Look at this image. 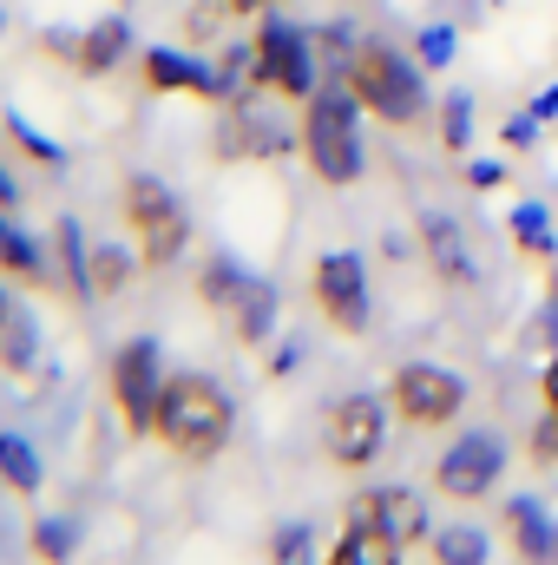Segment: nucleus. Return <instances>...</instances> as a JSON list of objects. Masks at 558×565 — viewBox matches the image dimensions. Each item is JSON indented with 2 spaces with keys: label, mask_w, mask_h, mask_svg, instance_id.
Listing matches in <instances>:
<instances>
[{
  "label": "nucleus",
  "mask_w": 558,
  "mask_h": 565,
  "mask_svg": "<svg viewBox=\"0 0 558 565\" xmlns=\"http://www.w3.org/2000/svg\"><path fill=\"white\" fill-rule=\"evenodd\" d=\"M151 440H158L171 460H184V467H211V460H224V447L237 440V402L224 395L217 375L178 369V375H164V388H158Z\"/></svg>",
  "instance_id": "1"
},
{
  "label": "nucleus",
  "mask_w": 558,
  "mask_h": 565,
  "mask_svg": "<svg viewBox=\"0 0 558 565\" xmlns=\"http://www.w3.org/2000/svg\"><path fill=\"white\" fill-rule=\"evenodd\" d=\"M342 86L355 93L362 113H375L395 132H415L427 119V73L395 40H355L348 60H342Z\"/></svg>",
  "instance_id": "2"
},
{
  "label": "nucleus",
  "mask_w": 558,
  "mask_h": 565,
  "mask_svg": "<svg viewBox=\"0 0 558 565\" xmlns=\"http://www.w3.org/2000/svg\"><path fill=\"white\" fill-rule=\"evenodd\" d=\"M355 93L348 86H315L302 99V126H296V145L309 158V171L322 184H355L362 178V126H355Z\"/></svg>",
  "instance_id": "3"
},
{
  "label": "nucleus",
  "mask_w": 558,
  "mask_h": 565,
  "mask_svg": "<svg viewBox=\"0 0 558 565\" xmlns=\"http://www.w3.org/2000/svg\"><path fill=\"white\" fill-rule=\"evenodd\" d=\"M119 217H126V244L139 250L144 270H171V264L184 257V244H191V211H184V198H178L164 178H151V171H132V178L119 184Z\"/></svg>",
  "instance_id": "4"
},
{
  "label": "nucleus",
  "mask_w": 558,
  "mask_h": 565,
  "mask_svg": "<svg viewBox=\"0 0 558 565\" xmlns=\"http://www.w3.org/2000/svg\"><path fill=\"white\" fill-rule=\"evenodd\" d=\"M388 408H395V422L408 427H453L460 422V408H466V375L460 369H440V362H401L395 375H388Z\"/></svg>",
  "instance_id": "5"
},
{
  "label": "nucleus",
  "mask_w": 558,
  "mask_h": 565,
  "mask_svg": "<svg viewBox=\"0 0 558 565\" xmlns=\"http://www.w3.org/2000/svg\"><path fill=\"white\" fill-rule=\"evenodd\" d=\"M250 79L277 99H309L322 86V66H315V46L302 26L289 20H264L257 40H250Z\"/></svg>",
  "instance_id": "6"
},
{
  "label": "nucleus",
  "mask_w": 558,
  "mask_h": 565,
  "mask_svg": "<svg viewBox=\"0 0 558 565\" xmlns=\"http://www.w3.org/2000/svg\"><path fill=\"white\" fill-rule=\"evenodd\" d=\"M309 296H315V309L335 335H368L375 289H368V264L355 250H322L315 270H309Z\"/></svg>",
  "instance_id": "7"
},
{
  "label": "nucleus",
  "mask_w": 558,
  "mask_h": 565,
  "mask_svg": "<svg viewBox=\"0 0 558 565\" xmlns=\"http://www.w3.org/2000/svg\"><path fill=\"white\" fill-rule=\"evenodd\" d=\"M382 447H388V395H342V402L329 408V422H322V454H329V467L362 473V467L382 460Z\"/></svg>",
  "instance_id": "8"
},
{
  "label": "nucleus",
  "mask_w": 558,
  "mask_h": 565,
  "mask_svg": "<svg viewBox=\"0 0 558 565\" xmlns=\"http://www.w3.org/2000/svg\"><path fill=\"white\" fill-rule=\"evenodd\" d=\"M500 473H506V440H500L493 427H466V434H453L447 454L433 460V493L473 507V500H486V493L500 487Z\"/></svg>",
  "instance_id": "9"
},
{
  "label": "nucleus",
  "mask_w": 558,
  "mask_h": 565,
  "mask_svg": "<svg viewBox=\"0 0 558 565\" xmlns=\"http://www.w3.org/2000/svg\"><path fill=\"white\" fill-rule=\"evenodd\" d=\"M106 388H112V408H119L126 434H132V440H151V408H158V388H164V355H158L151 335H132V342L112 355Z\"/></svg>",
  "instance_id": "10"
},
{
  "label": "nucleus",
  "mask_w": 558,
  "mask_h": 565,
  "mask_svg": "<svg viewBox=\"0 0 558 565\" xmlns=\"http://www.w3.org/2000/svg\"><path fill=\"white\" fill-rule=\"evenodd\" d=\"M348 520H362V526L388 533L401 553L420 546V540L433 533V526H427V493H415V487H368V493H355Z\"/></svg>",
  "instance_id": "11"
},
{
  "label": "nucleus",
  "mask_w": 558,
  "mask_h": 565,
  "mask_svg": "<svg viewBox=\"0 0 558 565\" xmlns=\"http://www.w3.org/2000/svg\"><path fill=\"white\" fill-rule=\"evenodd\" d=\"M139 79L151 93H191V99H224V93H230L224 73H211L204 60H191V53H178V46H144Z\"/></svg>",
  "instance_id": "12"
},
{
  "label": "nucleus",
  "mask_w": 558,
  "mask_h": 565,
  "mask_svg": "<svg viewBox=\"0 0 558 565\" xmlns=\"http://www.w3.org/2000/svg\"><path fill=\"white\" fill-rule=\"evenodd\" d=\"M224 322H230V335H237L244 349H264V342L277 335V289L264 277H250L230 302H224Z\"/></svg>",
  "instance_id": "13"
},
{
  "label": "nucleus",
  "mask_w": 558,
  "mask_h": 565,
  "mask_svg": "<svg viewBox=\"0 0 558 565\" xmlns=\"http://www.w3.org/2000/svg\"><path fill=\"white\" fill-rule=\"evenodd\" d=\"M126 53H132V26L126 20H93L79 33V46H73V73L79 79H106V73L126 66Z\"/></svg>",
  "instance_id": "14"
},
{
  "label": "nucleus",
  "mask_w": 558,
  "mask_h": 565,
  "mask_svg": "<svg viewBox=\"0 0 558 565\" xmlns=\"http://www.w3.org/2000/svg\"><path fill=\"white\" fill-rule=\"evenodd\" d=\"M217 151L224 158H277V151H289V132L282 126H270L264 113H230L224 119V132H217Z\"/></svg>",
  "instance_id": "15"
},
{
  "label": "nucleus",
  "mask_w": 558,
  "mask_h": 565,
  "mask_svg": "<svg viewBox=\"0 0 558 565\" xmlns=\"http://www.w3.org/2000/svg\"><path fill=\"white\" fill-rule=\"evenodd\" d=\"M322 565H401V546L362 520H342V533L322 546Z\"/></svg>",
  "instance_id": "16"
},
{
  "label": "nucleus",
  "mask_w": 558,
  "mask_h": 565,
  "mask_svg": "<svg viewBox=\"0 0 558 565\" xmlns=\"http://www.w3.org/2000/svg\"><path fill=\"white\" fill-rule=\"evenodd\" d=\"M506 526H513V553L526 565H558V526L533 507V500H513V507H506Z\"/></svg>",
  "instance_id": "17"
},
{
  "label": "nucleus",
  "mask_w": 558,
  "mask_h": 565,
  "mask_svg": "<svg viewBox=\"0 0 558 565\" xmlns=\"http://www.w3.org/2000/svg\"><path fill=\"white\" fill-rule=\"evenodd\" d=\"M0 277H20L26 289H46V282H53L46 257H40V244L13 224V211H0Z\"/></svg>",
  "instance_id": "18"
},
{
  "label": "nucleus",
  "mask_w": 558,
  "mask_h": 565,
  "mask_svg": "<svg viewBox=\"0 0 558 565\" xmlns=\"http://www.w3.org/2000/svg\"><path fill=\"white\" fill-rule=\"evenodd\" d=\"M0 480H7V493H40V480H46L33 440L13 434V427H0Z\"/></svg>",
  "instance_id": "19"
},
{
  "label": "nucleus",
  "mask_w": 558,
  "mask_h": 565,
  "mask_svg": "<svg viewBox=\"0 0 558 565\" xmlns=\"http://www.w3.org/2000/svg\"><path fill=\"white\" fill-rule=\"evenodd\" d=\"M420 237H427V250H433V270L447 282H473V264H466V250H460V237H453V224L447 217H420Z\"/></svg>",
  "instance_id": "20"
},
{
  "label": "nucleus",
  "mask_w": 558,
  "mask_h": 565,
  "mask_svg": "<svg viewBox=\"0 0 558 565\" xmlns=\"http://www.w3.org/2000/svg\"><path fill=\"white\" fill-rule=\"evenodd\" d=\"M132 257H139L132 244H106V250H93V257H86V289H93V296H119V289L132 282Z\"/></svg>",
  "instance_id": "21"
},
{
  "label": "nucleus",
  "mask_w": 558,
  "mask_h": 565,
  "mask_svg": "<svg viewBox=\"0 0 558 565\" xmlns=\"http://www.w3.org/2000/svg\"><path fill=\"white\" fill-rule=\"evenodd\" d=\"M33 355H40L33 322H26L20 309H7V316H0V369H7V375H26V369H33Z\"/></svg>",
  "instance_id": "22"
},
{
  "label": "nucleus",
  "mask_w": 558,
  "mask_h": 565,
  "mask_svg": "<svg viewBox=\"0 0 558 565\" xmlns=\"http://www.w3.org/2000/svg\"><path fill=\"white\" fill-rule=\"evenodd\" d=\"M244 282H250V270H244L237 257H211V264L197 270V296H204V309H217V316H224V302H230Z\"/></svg>",
  "instance_id": "23"
},
{
  "label": "nucleus",
  "mask_w": 558,
  "mask_h": 565,
  "mask_svg": "<svg viewBox=\"0 0 558 565\" xmlns=\"http://www.w3.org/2000/svg\"><path fill=\"white\" fill-rule=\"evenodd\" d=\"M433 565H486V533L480 526H447V533H433Z\"/></svg>",
  "instance_id": "24"
},
{
  "label": "nucleus",
  "mask_w": 558,
  "mask_h": 565,
  "mask_svg": "<svg viewBox=\"0 0 558 565\" xmlns=\"http://www.w3.org/2000/svg\"><path fill=\"white\" fill-rule=\"evenodd\" d=\"M270 565H315V533L302 520H289L270 533Z\"/></svg>",
  "instance_id": "25"
},
{
  "label": "nucleus",
  "mask_w": 558,
  "mask_h": 565,
  "mask_svg": "<svg viewBox=\"0 0 558 565\" xmlns=\"http://www.w3.org/2000/svg\"><path fill=\"white\" fill-rule=\"evenodd\" d=\"M73 540H79V533H73L66 520H40V526H33V559L40 565H66L73 559Z\"/></svg>",
  "instance_id": "26"
},
{
  "label": "nucleus",
  "mask_w": 558,
  "mask_h": 565,
  "mask_svg": "<svg viewBox=\"0 0 558 565\" xmlns=\"http://www.w3.org/2000/svg\"><path fill=\"white\" fill-rule=\"evenodd\" d=\"M513 231H519L526 250H552V244H546V211H539V204H526V211L513 217Z\"/></svg>",
  "instance_id": "27"
},
{
  "label": "nucleus",
  "mask_w": 558,
  "mask_h": 565,
  "mask_svg": "<svg viewBox=\"0 0 558 565\" xmlns=\"http://www.w3.org/2000/svg\"><path fill=\"white\" fill-rule=\"evenodd\" d=\"M440 132H447V151H466V99H447Z\"/></svg>",
  "instance_id": "28"
},
{
  "label": "nucleus",
  "mask_w": 558,
  "mask_h": 565,
  "mask_svg": "<svg viewBox=\"0 0 558 565\" xmlns=\"http://www.w3.org/2000/svg\"><path fill=\"white\" fill-rule=\"evenodd\" d=\"M217 13H230V20H257V13H270V0H211Z\"/></svg>",
  "instance_id": "29"
},
{
  "label": "nucleus",
  "mask_w": 558,
  "mask_h": 565,
  "mask_svg": "<svg viewBox=\"0 0 558 565\" xmlns=\"http://www.w3.org/2000/svg\"><path fill=\"white\" fill-rule=\"evenodd\" d=\"M0 211H20V184H13V171L0 164Z\"/></svg>",
  "instance_id": "30"
},
{
  "label": "nucleus",
  "mask_w": 558,
  "mask_h": 565,
  "mask_svg": "<svg viewBox=\"0 0 558 565\" xmlns=\"http://www.w3.org/2000/svg\"><path fill=\"white\" fill-rule=\"evenodd\" d=\"M546 415H552V422H558V362H552V369H546Z\"/></svg>",
  "instance_id": "31"
}]
</instances>
